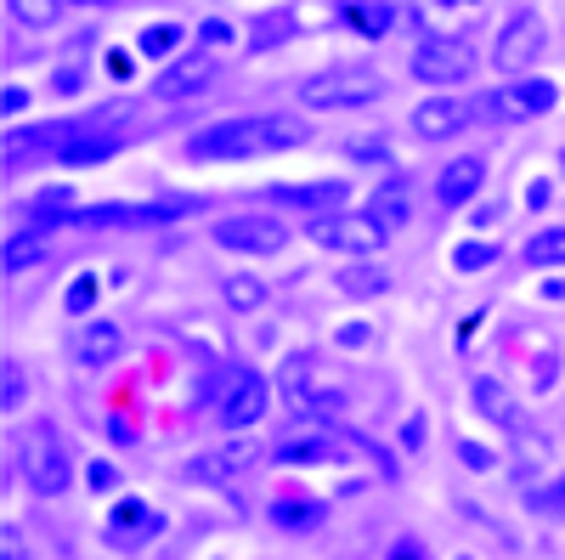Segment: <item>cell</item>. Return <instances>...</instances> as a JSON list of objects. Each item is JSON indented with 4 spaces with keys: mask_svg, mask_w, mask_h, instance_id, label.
Here are the masks:
<instances>
[{
    "mask_svg": "<svg viewBox=\"0 0 565 560\" xmlns=\"http://www.w3.org/2000/svg\"><path fill=\"white\" fill-rule=\"evenodd\" d=\"M18 458H23V482H29L40 498H63V493L74 487V453H68V442L57 436V425H45V419H34V425L23 431Z\"/></svg>",
    "mask_w": 565,
    "mask_h": 560,
    "instance_id": "1",
    "label": "cell"
},
{
    "mask_svg": "<svg viewBox=\"0 0 565 560\" xmlns=\"http://www.w3.org/2000/svg\"><path fill=\"white\" fill-rule=\"evenodd\" d=\"M385 97V80L362 68V63H340V68H322L300 80V103L306 108H367Z\"/></svg>",
    "mask_w": 565,
    "mask_h": 560,
    "instance_id": "2",
    "label": "cell"
},
{
    "mask_svg": "<svg viewBox=\"0 0 565 560\" xmlns=\"http://www.w3.org/2000/svg\"><path fill=\"white\" fill-rule=\"evenodd\" d=\"M311 244L317 250H334V255H356V261H373L385 250L391 232L373 221L367 210H328V215H311Z\"/></svg>",
    "mask_w": 565,
    "mask_h": 560,
    "instance_id": "3",
    "label": "cell"
},
{
    "mask_svg": "<svg viewBox=\"0 0 565 560\" xmlns=\"http://www.w3.org/2000/svg\"><path fill=\"white\" fill-rule=\"evenodd\" d=\"M260 154H271V142H266V119H221V125L199 130L193 142H186V159H193V165L260 159Z\"/></svg>",
    "mask_w": 565,
    "mask_h": 560,
    "instance_id": "4",
    "label": "cell"
},
{
    "mask_svg": "<svg viewBox=\"0 0 565 560\" xmlns=\"http://www.w3.org/2000/svg\"><path fill=\"white\" fill-rule=\"evenodd\" d=\"M210 239L232 255H277L282 244H289V226H282L277 215H266V210H238V215H221L210 226Z\"/></svg>",
    "mask_w": 565,
    "mask_h": 560,
    "instance_id": "5",
    "label": "cell"
},
{
    "mask_svg": "<svg viewBox=\"0 0 565 560\" xmlns=\"http://www.w3.org/2000/svg\"><path fill=\"white\" fill-rule=\"evenodd\" d=\"M543 45H548L543 18H537V12H514V18L498 29L492 63H498V74H509V80H526V68L543 57Z\"/></svg>",
    "mask_w": 565,
    "mask_h": 560,
    "instance_id": "6",
    "label": "cell"
},
{
    "mask_svg": "<svg viewBox=\"0 0 565 560\" xmlns=\"http://www.w3.org/2000/svg\"><path fill=\"white\" fill-rule=\"evenodd\" d=\"M407 68L424 85H458V80H469V68H476V52H469V40H458V34H436V40L413 45Z\"/></svg>",
    "mask_w": 565,
    "mask_h": 560,
    "instance_id": "7",
    "label": "cell"
},
{
    "mask_svg": "<svg viewBox=\"0 0 565 560\" xmlns=\"http://www.w3.org/2000/svg\"><path fill=\"white\" fill-rule=\"evenodd\" d=\"M266 408H271V385L260 380L255 368H238V373H232V385H226V397L215 402V425L249 431V425H260V419H266Z\"/></svg>",
    "mask_w": 565,
    "mask_h": 560,
    "instance_id": "8",
    "label": "cell"
},
{
    "mask_svg": "<svg viewBox=\"0 0 565 560\" xmlns=\"http://www.w3.org/2000/svg\"><path fill=\"white\" fill-rule=\"evenodd\" d=\"M215 68H221V63H215V52H204V45H199V52H181V57H175V63H170L159 80H153V97H159V103L199 97V91L215 80Z\"/></svg>",
    "mask_w": 565,
    "mask_h": 560,
    "instance_id": "9",
    "label": "cell"
},
{
    "mask_svg": "<svg viewBox=\"0 0 565 560\" xmlns=\"http://www.w3.org/2000/svg\"><path fill=\"white\" fill-rule=\"evenodd\" d=\"M351 193V187L334 176V181H277V187H266V204H277V210H317V215H328V210H340V199Z\"/></svg>",
    "mask_w": 565,
    "mask_h": 560,
    "instance_id": "10",
    "label": "cell"
},
{
    "mask_svg": "<svg viewBox=\"0 0 565 560\" xmlns=\"http://www.w3.org/2000/svg\"><path fill=\"white\" fill-rule=\"evenodd\" d=\"M266 516H271L277 532H317L322 516H328V504H322L317 493H306V487H282V493L266 504Z\"/></svg>",
    "mask_w": 565,
    "mask_h": 560,
    "instance_id": "11",
    "label": "cell"
},
{
    "mask_svg": "<svg viewBox=\"0 0 565 560\" xmlns=\"http://www.w3.org/2000/svg\"><path fill=\"white\" fill-rule=\"evenodd\" d=\"M469 119H476V108L458 103V97H430L413 108V136L418 142H447V136H458Z\"/></svg>",
    "mask_w": 565,
    "mask_h": 560,
    "instance_id": "12",
    "label": "cell"
},
{
    "mask_svg": "<svg viewBox=\"0 0 565 560\" xmlns=\"http://www.w3.org/2000/svg\"><path fill=\"white\" fill-rule=\"evenodd\" d=\"M68 357H74L79 368H108V362L125 357V329H119V323H108V317L85 323V329L68 340Z\"/></svg>",
    "mask_w": 565,
    "mask_h": 560,
    "instance_id": "13",
    "label": "cell"
},
{
    "mask_svg": "<svg viewBox=\"0 0 565 560\" xmlns=\"http://www.w3.org/2000/svg\"><path fill=\"white\" fill-rule=\"evenodd\" d=\"M469 402H476V413L487 419V425H498V431H509V436H521V431H526L521 402H514V397H509V385H503V380H492V373H481V380L469 385Z\"/></svg>",
    "mask_w": 565,
    "mask_h": 560,
    "instance_id": "14",
    "label": "cell"
},
{
    "mask_svg": "<svg viewBox=\"0 0 565 560\" xmlns=\"http://www.w3.org/2000/svg\"><path fill=\"white\" fill-rule=\"evenodd\" d=\"M481 181H487V159H481V154H458V159L436 176V199L458 210V204H469V199L481 193Z\"/></svg>",
    "mask_w": 565,
    "mask_h": 560,
    "instance_id": "15",
    "label": "cell"
},
{
    "mask_svg": "<svg viewBox=\"0 0 565 560\" xmlns=\"http://www.w3.org/2000/svg\"><path fill=\"white\" fill-rule=\"evenodd\" d=\"M159 532H164V521H159V509H148V504H119L108 516V543L114 549H141Z\"/></svg>",
    "mask_w": 565,
    "mask_h": 560,
    "instance_id": "16",
    "label": "cell"
},
{
    "mask_svg": "<svg viewBox=\"0 0 565 560\" xmlns=\"http://www.w3.org/2000/svg\"><path fill=\"white\" fill-rule=\"evenodd\" d=\"M514 119H537V114H548L554 103H559V91H554V80H537V74H526V80H509V91L498 97Z\"/></svg>",
    "mask_w": 565,
    "mask_h": 560,
    "instance_id": "17",
    "label": "cell"
},
{
    "mask_svg": "<svg viewBox=\"0 0 565 560\" xmlns=\"http://www.w3.org/2000/svg\"><path fill=\"white\" fill-rule=\"evenodd\" d=\"M255 447L249 442H226L221 453H204L199 464H186V471L193 476H204V482H221V476H244V471H255Z\"/></svg>",
    "mask_w": 565,
    "mask_h": 560,
    "instance_id": "18",
    "label": "cell"
},
{
    "mask_svg": "<svg viewBox=\"0 0 565 560\" xmlns=\"http://www.w3.org/2000/svg\"><path fill=\"white\" fill-rule=\"evenodd\" d=\"M367 215L380 221L385 232H396V226H407V215H413V187L396 176V181H385L380 193H373V204H367Z\"/></svg>",
    "mask_w": 565,
    "mask_h": 560,
    "instance_id": "19",
    "label": "cell"
},
{
    "mask_svg": "<svg viewBox=\"0 0 565 560\" xmlns=\"http://www.w3.org/2000/svg\"><path fill=\"white\" fill-rule=\"evenodd\" d=\"M29 226H40V232H52L57 221H74V193L68 187H40V193L29 199Z\"/></svg>",
    "mask_w": 565,
    "mask_h": 560,
    "instance_id": "20",
    "label": "cell"
},
{
    "mask_svg": "<svg viewBox=\"0 0 565 560\" xmlns=\"http://www.w3.org/2000/svg\"><path fill=\"white\" fill-rule=\"evenodd\" d=\"M119 154V142H114V136H97V130H74L68 136V142H63V165H108Z\"/></svg>",
    "mask_w": 565,
    "mask_h": 560,
    "instance_id": "21",
    "label": "cell"
},
{
    "mask_svg": "<svg viewBox=\"0 0 565 560\" xmlns=\"http://www.w3.org/2000/svg\"><path fill=\"white\" fill-rule=\"evenodd\" d=\"M340 289H345L351 300H373V295H385V289H391V272H385V266H373V261H356V266L340 272Z\"/></svg>",
    "mask_w": 565,
    "mask_h": 560,
    "instance_id": "22",
    "label": "cell"
},
{
    "mask_svg": "<svg viewBox=\"0 0 565 560\" xmlns=\"http://www.w3.org/2000/svg\"><path fill=\"white\" fill-rule=\"evenodd\" d=\"M221 295H226V306H232V311H260L271 289L260 284L255 272H232V277H221Z\"/></svg>",
    "mask_w": 565,
    "mask_h": 560,
    "instance_id": "23",
    "label": "cell"
},
{
    "mask_svg": "<svg viewBox=\"0 0 565 560\" xmlns=\"http://www.w3.org/2000/svg\"><path fill=\"white\" fill-rule=\"evenodd\" d=\"M521 261H526V266H537V272H548V266H565V226H543L537 239L521 250Z\"/></svg>",
    "mask_w": 565,
    "mask_h": 560,
    "instance_id": "24",
    "label": "cell"
},
{
    "mask_svg": "<svg viewBox=\"0 0 565 560\" xmlns=\"http://www.w3.org/2000/svg\"><path fill=\"white\" fill-rule=\"evenodd\" d=\"M40 255H45V232L40 226H23V232H12V239H7V255H0V261H7V272H23Z\"/></svg>",
    "mask_w": 565,
    "mask_h": 560,
    "instance_id": "25",
    "label": "cell"
},
{
    "mask_svg": "<svg viewBox=\"0 0 565 560\" xmlns=\"http://www.w3.org/2000/svg\"><path fill=\"white\" fill-rule=\"evenodd\" d=\"M97 295H103V277H97V272H79L74 284H68V295H63L68 317H85L90 306H97Z\"/></svg>",
    "mask_w": 565,
    "mask_h": 560,
    "instance_id": "26",
    "label": "cell"
},
{
    "mask_svg": "<svg viewBox=\"0 0 565 560\" xmlns=\"http://www.w3.org/2000/svg\"><path fill=\"white\" fill-rule=\"evenodd\" d=\"M12 18L29 29H52L63 18V0H12Z\"/></svg>",
    "mask_w": 565,
    "mask_h": 560,
    "instance_id": "27",
    "label": "cell"
},
{
    "mask_svg": "<svg viewBox=\"0 0 565 560\" xmlns=\"http://www.w3.org/2000/svg\"><path fill=\"white\" fill-rule=\"evenodd\" d=\"M345 18H356L362 34H391L396 29V7H380V0H373V7H345Z\"/></svg>",
    "mask_w": 565,
    "mask_h": 560,
    "instance_id": "28",
    "label": "cell"
},
{
    "mask_svg": "<svg viewBox=\"0 0 565 560\" xmlns=\"http://www.w3.org/2000/svg\"><path fill=\"white\" fill-rule=\"evenodd\" d=\"M295 34V23L282 18V12H266V18H255V29H249V45L255 52H266V45H277V40H289Z\"/></svg>",
    "mask_w": 565,
    "mask_h": 560,
    "instance_id": "29",
    "label": "cell"
},
{
    "mask_svg": "<svg viewBox=\"0 0 565 560\" xmlns=\"http://www.w3.org/2000/svg\"><path fill=\"white\" fill-rule=\"evenodd\" d=\"M526 509H537V516H565V471L548 487H532L526 493Z\"/></svg>",
    "mask_w": 565,
    "mask_h": 560,
    "instance_id": "30",
    "label": "cell"
},
{
    "mask_svg": "<svg viewBox=\"0 0 565 560\" xmlns=\"http://www.w3.org/2000/svg\"><path fill=\"white\" fill-rule=\"evenodd\" d=\"M492 261H498V244H487V239H469V244L452 250V266H458V272H481V266H492Z\"/></svg>",
    "mask_w": 565,
    "mask_h": 560,
    "instance_id": "31",
    "label": "cell"
},
{
    "mask_svg": "<svg viewBox=\"0 0 565 560\" xmlns=\"http://www.w3.org/2000/svg\"><path fill=\"white\" fill-rule=\"evenodd\" d=\"M458 464H463V471H476V476H487L492 471V447H481V442H469V436H458Z\"/></svg>",
    "mask_w": 565,
    "mask_h": 560,
    "instance_id": "32",
    "label": "cell"
},
{
    "mask_svg": "<svg viewBox=\"0 0 565 560\" xmlns=\"http://www.w3.org/2000/svg\"><path fill=\"white\" fill-rule=\"evenodd\" d=\"M559 380V351H537L532 357V391H554Z\"/></svg>",
    "mask_w": 565,
    "mask_h": 560,
    "instance_id": "33",
    "label": "cell"
},
{
    "mask_svg": "<svg viewBox=\"0 0 565 560\" xmlns=\"http://www.w3.org/2000/svg\"><path fill=\"white\" fill-rule=\"evenodd\" d=\"M23 391H29V385H23V368H12V362H7V368H0V408L12 413V408L23 402Z\"/></svg>",
    "mask_w": 565,
    "mask_h": 560,
    "instance_id": "34",
    "label": "cell"
},
{
    "mask_svg": "<svg viewBox=\"0 0 565 560\" xmlns=\"http://www.w3.org/2000/svg\"><path fill=\"white\" fill-rule=\"evenodd\" d=\"M543 458H548V442H543V436L526 425V431H521V471H537Z\"/></svg>",
    "mask_w": 565,
    "mask_h": 560,
    "instance_id": "35",
    "label": "cell"
},
{
    "mask_svg": "<svg viewBox=\"0 0 565 560\" xmlns=\"http://www.w3.org/2000/svg\"><path fill=\"white\" fill-rule=\"evenodd\" d=\"M85 482L97 487V493H114V487H119V471H114L108 458H90V464H85Z\"/></svg>",
    "mask_w": 565,
    "mask_h": 560,
    "instance_id": "36",
    "label": "cell"
},
{
    "mask_svg": "<svg viewBox=\"0 0 565 560\" xmlns=\"http://www.w3.org/2000/svg\"><path fill=\"white\" fill-rule=\"evenodd\" d=\"M232 40H238V29H232V23H221V18L199 23V45H204V52H210V45H232Z\"/></svg>",
    "mask_w": 565,
    "mask_h": 560,
    "instance_id": "37",
    "label": "cell"
},
{
    "mask_svg": "<svg viewBox=\"0 0 565 560\" xmlns=\"http://www.w3.org/2000/svg\"><path fill=\"white\" fill-rule=\"evenodd\" d=\"M170 45H175V29H141V52H148V57L170 52Z\"/></svg>",
    "mask_w": 565,
    "mask_h": 560,
    "instance_id": "38",
    "label": "cell"
},
{
    "mask_svg": "<svg viewBox=\"0 0 565 560\" xmlns=\"http://www.w3.org/2000/svg\"><path fill=\"white\" fill-rule=\"evenodd\" d=\"M79 85H85V74H79V68H57V74H52V91H57V97H74Z\"/></svg>",
    "mask_w": 565,
    "mask_h": 560,
    "instance_id": "39",
    "label": "cell"
},
{
    "mask_svg": "<svg viewBox=\"0 0 565 560\" xmlns=\"http://www.w3.org/2000/svg\"><path fill=\"white\" fill-rule=\"evenodd\" d=\"M424 436H430V431H424V413H413L402 425V447H424Z\"/></svg>",
    "mask_w": 565,
    "mask_h": 560,
    "instance_id": "40",
    "label": "cell"
},
{
    "mask_svg": "<svg viewBox=\"0 0 565 560\" xmlns=\"http://www.w3.org/2000/svg\"><path fill=\"white\" fill-rule=\"evenodd\" d=\"M0 108H7V119H12V114H23V108H29V91H23V85H7V97H0Z\"/></svg>",
    "mask_w": 565,
    "mask_h": 560,
    "instance_id": "41",
    "label": "cell"
},
{
    "mask_svg": "<svg viewBox=\"0 0 565 560\" xmlns=\"http://www.w3.org/2000/svg\"><path fill=\"white\" fill-rule=\"evenodd\" d=\"M351 159H362V165H380V159H385V142H351Z\"/></svg>",
    "mask_w": 565,
    "mask_h": 560,
    "instance_id": "42",
    "label": "cell"
},
{
    "mask_svg": "<svg viewBox=\"0 0 565 560\" xmlns=\"http://www.w3.org/2000/svg\"><path fill=\"white\" fill-rule=\"evenodd\" d=\"M367 340H373L367 323H345V329H340V346H367Z\"/></svg>",
    "mask_w": 565,
    "mask_h": 560,
    "instance_id": "43",
    "label": "cell"
},
{
    "mask_svg": "<svg viewBox=\"0 0 565 560\" xmlns=\"http://www.w3.org/2000/svg\"><path fill=\"white\" fill-rule=\"evenodd\" d=\"M548 193H554V187H548V181L537 176V181L526 187V204H532V210H543V204H548Z\"/></svg>",
    "mask_w": 565,
    "mask_h": 560,
    "instance_id": "44",
    "label": "cell"
},
{
    "mask_svg": "<svg viewBox=\"0 0 565 560\" xmlns=\"http://www.w3.org/2000/svg\"><path fill=\"white\" fill-rule=\"evenodd\" d=\"M0 560H23V543L7 532V543H0Z\"/></svg>",
    "mask_w": 565,
    "mask_h": 560,
    "instance_id": "45",
    "label": "cell"
},
{
    "mask_svg": "<svg viewBox=\"0 0 565 560\" xmlns=\"http://www.w3.org/2000/svg\"><path fill=\"white\" fill-rule=\"evenodd\" d=\"M543 295H548V300H565V277H548V284H543Z\"/></svg>",
    "mask_w": 565,
    "mask_h": 560,
    "instance_id": "46",
    "label": "cell"
}]
</instances>
